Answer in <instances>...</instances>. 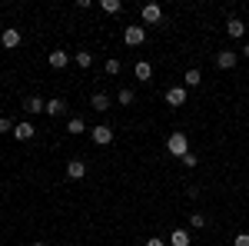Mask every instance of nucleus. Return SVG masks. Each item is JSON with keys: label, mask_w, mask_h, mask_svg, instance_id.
<instances>
[{"label": "nucleus", "mask_w": 249, "mask_h": 246, "mask_svg": "<svg viewBox=\"0 0 249 246\" xmlns=\"http://www.w3.org/2000/svg\"><path fill=\"white\" fill-rule=\"evenodd\" d=\"M166 150H170V156H186V153H190V136H186V133H170Z\"/></svg>", "instance_id": "1"}, {"label": "nucleus", "mask_w": 249, "mask_h": 246, "mask_svg": "<svg viewBox=\"0 0 249 246\" xmlns=\"http://www.w3.org/2000/svg\"><path fill=\"white\" fill-rule=\"evenodd\" d=\"M90 140H93L96 147H110V143H113V127H107V123H96L93 130H90Z\"/></svg>", "instance_id": "2"}, {"label": "nucleus", "mask_w": 249, "mask_h": 246, "mask_svg": "<svg viewBox=\"0 0 249 246\" xmlns=\"http://www.w3.org/2000/svg\"><path fill=\"white\" fill-rule=\"evenodd\" d=\"M236 60H239L236 50H219V54H216V67H219V70H232Z\"/></svg>", "instance_id": "3"}, {"label": "nucleus", "mask_w": 249, "mask_h": 246, "mask_svg": "<svg viewBox=\"0 0 249 246\" xmlns=\"http://www.w3.org/2000/svg\"><path fill=\"white\" fill-rule=\"evenodd\" d=\"M163 20V7L160 3H143V23H160Z\"/></svg>", "instance_id": "4"}, {"label": "nucleus", "mask_w": 249, "mask_h": 246, "mask_svg": "<svg viewBox=\"0 0 249 246\" xmlns=\"http://www.w3.org/2000/svg\"><path fill=\"white\" fill-rule=\"evenodd\" d=\"M123 40H126L130 47H140V43L146 40V27H126V34H123Z\"/></svg>", "instance_id": "5"}, {"label": "nucleus", "mask_w": 249, "mask_h": 246, "mask_svg": "<svg viewBox=\"0 0 249 246\" xmlns=\"http://www.w3.org/2000/svg\"><path fill=\"white\" fill-rule=\"evenodd\" d=\"M90 107H93L96 114H107V110L113 107V100H110V94H93L90 96Z\"/></svg>", "instance_id": "6"}, {"label": "nucleus", "mask_w": 249, "mask_h": 246, "mask_svg": "<svg viewBox=\"0 0 249 246\" xmlns=\"http://www.w3.org/2000/svg\"><path fill=\"white\" fill-rule=\"evenodd\" d=\"M20 30H14V27H7V30H3V34H0V43H3V47H7V50H14V47H20Z\"/></svg>", "instance_id": "7"}, {"label": "nucleus", "mask_w": 249, "mask_h": 246, "mask_svg": "<svg viewBox=\"0 0 249 246\" xmlns=\"http://www.w3.org/2000/svg\"><path fill=\"white\" fill-rule=\"evenodd\" d=\"M166 103L170 107H183L186 103V87H170L166 90Z\"/></svg>", "instance_id": "8"}, {"label": "nucleus", "mask_w": 249, "mask_h": 246, "mask_svg": "<svg viewBox=\"0 0 249 246\" xmlns=\"http://www.w3.org/2000/svg\"><path fill=\"white\" fill-rule=\"evenodd\" d=\"M67 176L70 180H83L87 176V160H70L67 163Z\"/></svg>", "instance_id": "9"}, {"label": "nucleus", "mask_w": 249, "mask_h": 246, "mask_svg": "<svg viewBox=\"0 0 249 246\" xmlns=\"http://www.w3.org/2000/svg\"><path fill=\"white\" fill-rule=\"evenodd\" d=\"M226 34H230L232 40H239L243 34H246V23H243L239 17H230V20H226Z\"/></svg>", "instance_id": "10"}, {"label": "nucleus", "mask_w": 249, "mask_h": 246, "mask_svg": "<svg viewBox=\"0 0 249 246\" xmlns=\"http://www.w3.org/2000/svg\"><path fill=\"white\" fill-rule=\"evenodd\" d=\"M34 123H30V120H23V123H17V127H14V136H17V140H34Z\"/></svg>", "instance_id": "11"}, {"label": "nucleus", "mask_w": 249, "mask_h": 246, "mask_svg": "<svg viewBox=\"0 0 249 246\" xmlns=\"http://www.w3.org/2000/svg\"><path fill=\"white\" fill-rule=\"evenodd\" d=\"M23 110H27V114H43V110H47V100H40V96H27V100H23Z\"/></svg>", "instance_id": "12"}, {"label": "nucleus", "mask_w": 249, "mask_h": 246, "mask_svg": "<svg viewBox=\"0 0 249 246\" xmlns=\"http://www.w3.org/2000/svg\"><path fill=\"white\" fill-rule=\"evenodd\" d=\"M47 63H50L53 70H63V67L70 63V54H63V50H53V54L47 57Z\"/></svg>", "instance_id": "13"}, {"label": "nucleus", "mask_w": 249, "mask_h": 246, "mask_svg": "<svg viewBox=\"0 0 249 246\" xmlns=\"http://www.w3.org/2000/svg\"><path fill=\"white\" fill-rule=\"evenodd\" d=\"M190 229H173L170 233V246H190Z\"/></svg>", "instance_id": "14"}, {"label": "nucleus", "mask_w": 249, "mask_h": 246, "mask_svg": "<svg viewBox=\"0 0 249 246\" xmlns=\"http://www.w3.org/2000/svg\"><path fill=\"white\" fill-rule=\"evenodd\" d=\"M63 110H67V103H63L60 96H53V100H47V110H43V114H50V116H63Z\"/></svg>", "instance_id": "15"}, {"label": "nucleus", "mask_w": 249, "mask_h": 246, "mask_svg": "<svg viewBox=\"0 0 249 246\" xmlns=\"http://www.w3.org/2000/svg\"><path fill=\"white\" fill-rule=\"evenodd\" d=\"M133 74H136V80H150L153 76V63H146V60H140L133 67Z\"/></svg>", "instance_id": "16"}, {"label": "nucleus", "mask_w": 249, "mask_h": 246, "mask_svg": "<svg viewBox=\"0 0 249 246\" xmlns=\"http://www.w3.org/2000/svg\"><path fill=\"white\" fill-rule=\"evenodd\" d=\"M73 63H77L80 70H90V67H93V54H90V50H80L77 57H73Z\"/></svg>", "instance_id": "17"}, {"label": "nucleus", "mask_w": 249, "mask_h": 246, "mask_svg": "<svg viewBox=\"0 0 249 246\" xmlns=\"http://www.w3.org/2000/svg\"><path fill=\"white\" fill-rule=\"evenodd\" d=\"M133 100H136V94H133V90H130V87H123V90L116 94V103H120V107H130Z\"/></svg>", "instance_id": "18"}, {"label": "nucleus", "mask_w": 249, "mask_h": 246, "mask_svg": "<svg viewBox=\"0 0 249 246\" xmlns=\"http://www.w3.org/2000/svg\"><path fill=\"white\" fill-rule=\"evenodd\" d=\"M199 80H203V74H199V70H196V67H193V70H186V74H183V83H186V87H199Z\"/></svg>", "instance_id": "19"}, {"label": "nucleus", "mask_w": 249, "mask_h": 246, "mask_svg": "<svg viewBox=\"0 0 249 246\" xmlns=\"http://www.w3.org/2000/svg\"><path fill=\"white\" fill-rule=\"evenodd\" d=\"M67 133H87V123H83L80 116H73V120L67 123Z\"/></svg>", "instance_id": "20"}, {"label": "nucleus", "mask_w": 249, "mask_h": 246, "mask_svg": "<svg viewBox=\"0 0 249 246\" xmlns=\"http://www.w3.org/2000/svg\"><path fill=\"white\" fill-rule=\"evenodd\" d=\"M100 7H103L107 14H120V10H123V3H120V0H103Z\"/></svg>", "instance_id": "21"}, {"label": "nucleus", "mask_w": 249, "mask_h": 246, "mask_svg": "<svg viewBox=\"0 0 249 246\" xmlns=\"http://www.w3.org/2000/svg\"><path fill=\"white\" fill-rule=\"evenodd\" d=\"M190 227L193 229H203V227H206V216H203V213H190Z\"/></svg>", "instance_id": "22"}, {"label": "nucleus", "mask_w": 249, "mask_h": 246, "mask_svg": "<svg viewBox=\"0 0 249 246\" xmlns=\"http://www.w3.org/2000/svg\"><path fill=\"white\" fill-rule=\"evenodd\" d=\"M120 70H123V63H120L116 57H110V60H107V74H110V76H116Z\"/></svg>", "instance_id": "23"}, {"label": "nucleus", "mask_w": 249, "mask_h": 246, "mask_svg": "<svg viewBox=\"0 0 249 246\" xmlns=\"http://www.w3.org/2000/svg\"><path fill=\"white\" fill-rule=\"evenodd\" d=\"M179 160H183V167H186V170H193V167H196V163H199V160H196V153H186V156H179Z\"/></svg>", "instance_id": "24"}, {"label": "nucleus", "mask_w": 249, "mask_h": 246, "mask_svg": "<svg viewBox=\"0 0 249 246\" xmlns=\"http://www.w3.org/2000/svg\"><path fill=\"white\" fill-rule=\"evenodd\" d=\"M232 246H249V233H236L232 236Z\"/></svg>", "instance_id": "25"}, {"label": "nucleus", "mask_w": 249, "mask_h": 246, "mask_svg": "<svg viewBox=\"0 0 249 246\" xmlns=\"http://www.w3.org/2000/svg\"><path fill=\"white\" fill-rule=\"evenodd\" d=\"M0 133H14V123L7 116H0Z\"/></svg>", "instance_id": "26"}, {"label": "nucleus", "mask_w": 249, "mask_h": 246, "mask_svg": "<svg viewBox=\"0 0 249 246\" xmlns=\"http://www.w3.org/2000/svg\"><path fill=\"white\" fill-rule=\"evenodd\" d=\"M143 246H166V240H160V236H150V240H146Z\"/></svg>", "instance_id": "27"}, {"label": "nucleus", "mask_w": 249, "mask_h": 246, "mask_svg": "<svg viewBox=\"0 0 249 246\" xmlns=\"http://www.w3.org/2000/svg\"><path fill=\"white\" fill-rule=\"evenodd\" d=\"M239 54H243V57H249V43H246V47H243V50H239Z\"/></svg>", "instance_id": "28"}, {"label": "nucleus", "mask_w": 249, "mask_h": 246, "mask_svg": "<svg viewBox=\"0 0 249 246\" xmlns=\"http://www.w3.org/2000/svg\"><path fill=\"white\" fill-rule=\"evenodd\" d=\"M34 246H47V243H43V240H37V243H34Z\"/></svg>", "instance_id": "29"}]
</instances>
